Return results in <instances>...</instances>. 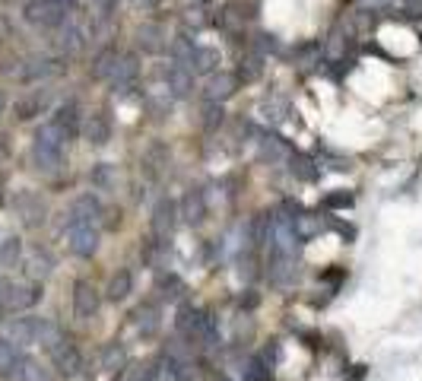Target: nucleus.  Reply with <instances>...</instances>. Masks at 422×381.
I'll return each instance as SVG.
<instances>
[{
	"label": "nucleus",
	"instance_id": "4c0bfd02",
	"mask_svg": "<svg viewBox=\"0 0 422 381\" xmlns=\"http://www.w3.org/2000/svg\"><path fill=\"white\" fill-rule=\"evenodd\" d=\"M124 363H127L124 346H121V343L105 346V353H102V369H105V372H118V369H124Z\"/></svg>",
	"mask_w": 422,
	"mask_h": 381
},
{
	"label": "nucleus",
	"instance_id": "ea45409f",
	"mask_svg": "<svg viewBox=\"0 0 422 381\" xmlns=\"http://www.w3.org/2000/svg\"><path fill=\"white\" fill-rule=\"evenodd\" d=\"M118 4H121V0H92V4H90L92 23H108V19L118 13Z\"/></svg>",
	"mask_w": 422,
	"mask_h": 381
},
{
	"label": "nucleus",
	"instance_id": "4be33fe9",
	"mask_svg": "<svg viewBox=\"0 0 422 381\" xmlns=\"http://www.w3.org/2000/svg\"><path fill=\"white\" fill-rule=\"evenodd\" d=\"M38 299H42V286H38V283L13 286L6 308H10V311H26V308H32V305H38Z\"/></svg>",
	"mask_w": 422,
	"mask_h": 381
},
{
	"label": "nucleus",
	"instance_id": "a18cd8bd",
	"mask_svg": "<svg viewBox=\"0 0 422 381\" xmlns=\"http://www.w3.org/2000/svg\"><path fill=\"white\" fill-rule=\"evenodd\" d=\"M185 23H188V26H194V29H200V26L207 23V16H203V10H200V6H188Z\"/></svg>",
	"mask_w": 422,
	"mask_h": 381
},
{
	"label": "nucleus",
	"instance_id": "58836bf2",
	"mask_svg": "<svg viewBox=\"0 0 422 381\" xmlns=\"http://www.w3.org/2000/svg\"><path fill=\"white\" fill-rule=\"evenodd\" d=\"M90 178H92V185H95V188L112 190V188H114V181H118V175H114V166H108V162H99V166H92Z\"/></svg>",
	"mask_w": 422,
	"mask_h": 381
},
{
	"label": "nucleus",
	"instance_id": "a211bd4d",
	"mask_svg": "<svg viewBox=\"0 0 422 381\" xmlns=\"http://www.w3.org/2000/svg\"><path fill=\"white\" fill-rule=\"evenodd\" d=\"M137 42L146 54H162L168 48V38H166V29L159 23H143L137 29Z\"/></svg>",
	"mask_w": 422,
	"mask_h": 381
},
{
	"label": "nucleus",
	"instance_id": "09e8293b",
	"mask_svg": "<svg viewBox=\"0 0 422 381\" xmlns=\"http://www.w3.org/2000/svg\"><path fill=\"white\" fill-rule=\"evenodd\" d=\"M4 108H6V99H4V92H0V112H4Z\"/></svg>",
	"mask_w": 422,
	"mask_h": 381
},
{
	"label": "nucleus",
	"instance_id": "4468645a",
	"mask_svg": "<svg viewBox=\"0 0 422 381\" xmlns=\"http://www.w3.org/2000/svg\"><path fill=\"white\" fill-rule=\"evenodd\" d=\"M238 90V77L235 73H226V70H220V73H210V80H207V102H226V99H232Z\"/></svg>",
	"mask_w": 422,
	"mask_h": 381
},
{
	"label": "nucleus",
	"instance_id": "e433bc0d",
	"mask_svg": "<svg viewBox=\"0 0 422 381\" xmlns=\"http://www.w3.org/2000/svg\"><path fill=\"white\" fill-rule=\"evenodd\" d=\"M289 168H292V175H296V178H302V181H315L318 178L315 159H308V156H302V153H292Z\"/></svg>",
	"mask_w": 422,
	"mask_h": 381
},
{
	"label": "nucleus",
	"instance_id": "bb28decb",
	"mask_svg": "<svg viewBox=\"0 0 422 381\" xmlns=\"http://www.w3.org/2000/svg\"><path fill=\"white\" fill-rule=\"evenodd\" d=\"M181 216H185L190 226L203 222V216H207V200H203L200 190H188V194L181 197Z\"/></svg>",
	"mask_w": 422,
	"mask_h": 381
},
{
	"label": "nucleus",
	"instance_id": "f8f14e48",
	"mask_svg": "<svg viewBox=\"0 0 422 381\" xmlns=\"http://www.w3.org/2000/svg\"><path fill=\"white\" fill-rule=\"evenodd\" d=\"M51 124H54V131H58L64 140H73L80 134V105H77V102H64V105L54 112Z\"/></svg>",
	"mask_w": 422,
	"mask_h": 381
},
{
	"label": "nucleus",
	"instance_id": "2f4dec72",
	"mask_svg": "<svg viewBox=\"0 0 422 381\" xmlns=\"http://www.w3.org/2000/svg\"><path fill=\"white\" fill-rule=\"evenodd\" d=\"M131 289H134V277H131V270H124V267L108 280V299H112V302H124V299L131 296Z\"/></svg>",
	"mask_w": 422,
	"mask_h": 381
},
{
	"label": "nucleus",
	"instance_id": "603ef678",
	"mask_svg": "<svg viewBox=\"0 0 422 381\" xmlns=\"http://www.w3.org/2000/svg\"><path fill=\"white\" fill-rule=\"evenodd\" d=\"M222 381H229V378H222Z\"/></svg>",
	"mask_w": 422,
	"mask_h": 381
},
{
	"label": "nucleus",
	"instance_id": "72a5a7b5",
	"mask_svg": "<svg viewBox=\"0 0 422 381\" xmlns=\"http://www.w3.org/2000/svg\"><path fill=\"white\" fill-rule=\"evenodd\" d=\"M60 340H64V331H60L54 321H45V318H42V321H38V328H36V343H42L45 350L51 353L54 346L60 343Z\"/></svg>",
	"mask_w": 422,
	"mask_h": 381
},
{
	"label": "nucleus",
	"instance_id": "9d476101",
	"mask_svg": "<svg viewBox=\"0 0 422 381\" xmlns=\"http://www.w3.org/2000/svg\"><path fill=\"white\" fill-rule=\"evenodd\" d=\"M54 45H58V51H64V54H77L80 48L86 45V26L73 23V19L67 16L64 23L58 26V36H54Z\"/></svg>",
	"mask_w": 422,
	"mask_h": 381
},
{
	"label": "nucleus",
	"instance_id": "9b49d317",
	"mask_svg": "<svg viewBox=\"0 0 422 381\" xmlns=\"http://www.w3.org/2000/svg\"><path fill=\"white\" fill-rule=\"evenodd\" d=\"M95 311H99V292H95L92 283L80 280L73 286V315H77L80 321H90Z\"/></svg>",
	"mask_w": 422,
	"mask_h": 381
},
{
	"label": "nucleus",
	"instance_id": "f3484780",
	"mask_svg": "<svg viewBox=\"0 0 422 381\" xmlns=\"http://www.w3.org/2000/svg\"><path fill=\"white\" fill-rule=\"evenodd\" d=\"M48 102H51V92H48V90H32V92H26L23 99L16 102V118H19V121H32L36 114L45 112Z\"/></svg>",
	"mask_w": 422,
	"mask_h": 381
},
{
	"label": "nucleus",
	"instance_id": "1a4fd4ad",
	"mask_svg": "<svg viewBox=\"0 0 422 381\" xmlns=\"http://www.w3.org/2000/svg\"><path fill=\"white\" fill-rule=\"evenodd\" d=\"M166 90L172 99H188L190 90H194V70L172 60V64L166 67Z\"/></svg>",
	"mask_w": 422,
	"mask_h": 381
},
{
	"label": "nucleus",
	"instance_id": "5701e85b",
	"mask_svg": "<svg viewBox=\"0 0 422 381\" xmlns=\"http://www.w3.org/2000/svg\"><path fill=\"white\" fill-rule=\"evenodd\" d=\"M36 328L38 318H16V321L6 324V340H13L16 346H29L36 343Z\"/></svg>",
	"mask_w": 422,
	"mask_h": 381
},
{
	"label": "nucleus",
	"instance_id": "473e14b6",
	"mask_svg": "<svg viewBox=\"0 0 422 381\" xmlns=\"http://www.w3.org/2000/svg\"><path fill=\"white\" fill-rule=\"evenodd\" d=\"M261 114H264V121H267V124H283L286 114H289V102L280 99V95H270V99H264Z\"/></svg>",
	"mask_w": 422,
	"mask_h": 381
},
{
	"label": "nucleus",
	"instance_id": "ddd939ff",
	"mask_svg": "<svg viewBox=\"0 0 422 381\" xmlns=\"http://www.w3.org/2000/svg\"><path fill=\"white\" fill-rule=\"evenodd\" d=\"M102 216H105V207H102V200L95 194H80L70 207V222H92L95 226Z\"/></svg>",
	"mask_w": 422,
	"mask_h": 381
},
{
	"label": "nucleus",
	"instance_id": "37998d69",
	"mask_svg": "<svg viewBox=\"0 0 422 381\" xmlns=\"http://www.w3.org/2000/svg\"><path fill=\"white\" fill-rule=\"evenodd\" d=\"M159 292H162V299L175 302V299H181V292H185V283H181L175 274H168V277H162L159 280Z\"/></svg>",
	"mask_w": 422,
	"mask_h": 381
},
{
	"label": "nucleus",
	"instance_id": "412c9836",
	"mask_svg": "<svg viewBox=\"0 0 422 381\" xmlns=\"http://www.w3.org/2000/svg\"><path fill=\"white\" fill-rule=\"evenodd\" d=\"M134 328H137V333H143V337H156L162 328L159 321V308H156L153 302H143L134 308Z\"/></svg>",
	"mask_w": 422,
	"mask_h": 381
},
{
	"label": "nucleus",
	"instance_id": "aec40b11",
	"mask_svg": "<svg viewBox=\"0 0 422 381\" xmlns=\"http://www.w3.org/2000/svg\"><path fill=\"white\" fill-rule=\"evenodd\" d=\"M51 73H58V64H54L51 58H29L16 70V77L23 80V83H38V80H48Z\"/></svg>",
	"mask_w": 422,
	"mask_h": 381
},
{
	"label": "nucleus",
	"instance_id": "c85d7f7f",
	"mask_svg": "<svg viewBox=\"0 0 422 381\" xmlns=\"http://www.w3.org/2000/svg\"><path fill=\"white\" fill-rule=\"evenodd\" d=\"M51 270H54V257L48 254L45 248H36L29 254V261H26V274H29V280H36V283L45 280Z\"/></svg>",
	"mask_w": 422,
	"mask_h": 381
},
{
	"label": "nucleus",
	"instance_id": "de8ad7c7",
	"mask_svg": "<svg viewBox=\"0 0 422 381\" xmlns=\"http://www.w3.org/2000/svg\"><path fill=\"white\" fill-rule=\"evenodd\" d=\"M10 292H13V283L6 280V277H0V308H6V302H10Z\"/></svg>",
	"mask_w": 422,
	"mask_h": 381
},
{
	"label": "nucleus",
	"instance_id": "f03ea898",
	"mask_svg": "<svg viewBox=\"0 0 422 381\" xmlns=\"http://www.w3.org/2000/svg\"><path fill=\"white\" fill-rule=\"evenodd\" d=\"M32 159L42 172H54L64 159V137L54 131V124H45L36 131V143H32Z\"/></svg>",
	"mask_w": 422,
	"mask_h": 381
},
{
	"label": "nucleus",
	"instance_id": "6e6552de",
	"mask_svg": "<svg viewBox=\"0 0 422 381\" xmlns=\"http://www.w3.org/2000/svg\"><path fill=\"white\" fill-rule=\"evenodd\" d=\"M13 207H16L19 220H23L29 229H36V226H42L45 222V200L38 194H32V190H19L16 200H13Z\"/></svg>",
	"mask_w": 422,
	"mask_h": 381
},
{
	"label": "nucleus",
	"instance_id": "0eeeda50",
	"mask_svg": "<svg viewBox=\"0 0 422 381\" xmlns=\"http://www.w3.org/2000/svg\"><path fill=\"white\" fill-rule=\"evenodd\" d=\"M51 363H54V369H58L64 378H73L80 369H83V356H80V350L67 337L51 350Z\"/></svg>",
	"mask_w": 422,
	"mask_h": 381
},
{
	"label": "nucleus",
	"instance_id": "423d86ee",
	"mask_svg": "<svg viewBox=\"0 0 422 381\" xmlns=\"http://www.w3.org/2000/svg\"><path fill=\"white\" fill-rule=\"evenodd\" d=\"M175 222H178V207H175L172 197H162L153 207V238L168 242V235L175 232Z\"/></svg>",
	"mask_w": 422,
	"mask_h": 381
},
{
	"label": "nucleus",
	"instance_id": "8fccbe9b",
	"mask_svg": "<svg viewBox=\"0 0 422 381\" xmlns=\"http://www.w3.org/2000/svg\"><path fill=\"white\" fill-rule=\"evenodd\" d=\"M60 4H67V6H73V4H77V0H60Z\"/></svg>",
	"mask_w": 422,
	"mask_h": 381
},
{
	"label": "nucleus",
	"instance_id": "393cba45",
	"mask_svg": "<svg viewBox=\"0 0 422 381\" xmlns=\"http://www.w3.org/2000/svg\"><path fill=\"white\" fill-rule=\"evenodd\" d=\"M118 48H102L99 54L92 58V67H90V73H92V80H112V73H114V64H118Z\"/></svg>",
	"mask_w": 422,
	"mask_h": 381
},
{
	"label": "nucleus",
	"instance_id": "a19ab883",
	"mask_svg": "<svg viewBox=\"0 0 422 381\" xmlns=\"http://www.w3.org/2000/svg\"><path fill=\"white\" fill-rule=\"evenodd\" d=\"M23 381H54V375L45 369L42 363H36V359L23 356Z\"/></svg>",
	"mask_w": 422,
	"mask_h": 381
},
{
	"label": "nucleus",
	"instance_id": "c9c22d12",
	"mask_svg": "<svg viewBox=\"0 0 422 381\" xmlns=\"http://www.w3.org/2000/svg\"><path fill=\"white\" fill-rule=\"evenodd\" d=\"M19 261H23V242L16 235L4 238L0 242V267H16Z\"/></svg>",
	"mask_w": 422,
	"mask_h": 381
},
{
	"label": "nucleus",
	"instance_id": "b1692460",
	"mask_svg": "<svg viewBox=\"0 0 422 381\" xmlns=\"http://www.w3.org/2000/svg\"><path fill=\"white\" fill-rule=\"evenodd\" d=\"M261 156L267 162H289L292 159V146L276 134H264L261 137Z\"/></svg>",
	"mask_w": 422,
	"mask_h": 381
},
{
	"label": "nucleus",
	"instance_id": "2eb2a0df",
	"mask_svg": "<svg viewBox=\"0 0 422 381\" xmlns=\"http://www.w3.org/2000/svg\"><path fill=\"white\" fill-rule=\"evenodd\" d=\"M267 277H270V283L274 286H292L296 283V261H292V254H276V251H270Z\"/></svg>",
	"mask_w": 422,
	"mask_h": 381
},
{
	"label": "nucleus",
	"instance_id": "cd10ccee",
	"mask_svg": "<svg viewBox=\"0 0 422 381\" xmlns=\"http://www.w3.org/2000/svg\"><path fill=\"white\" fill-rule=\"evenodd\" d=\"M220 64H222V54H220V48H210V45H200L197 48V54H194V67L190 70L194 73H216L220 70Z\"/></svg>",
	"mask_w": 422,
	"mask_h": 381
},
{
	"label": "nucleus",
	"instance_id": "dca6fc26",
	"mask_svg": "<svg viewBox=\"0 0 422 381\" xmlns=\"http://www.w3.org/2000/svg\"><path fill=\"white\" fill-rule=\"evenodd\" d=\"M83 137L90 140V146H105V143L112 140V118H108L105 112L90 114L83 124Z\"/></svg>",
	"mask_w": 422,
	"mask_h": 381
},
{
	"label": "nucleus",
	"instance_id": "a878e982",
	"mask_svg": "<svg viewBox=\"0 0 422 381\" xmlns=\"http://www.w3.org/2000/svg\"><path fill=\"white\" fill-rule=\"evenodd\" d=\"M168 51H172V60L175 64H185V67H194V54H197V45L188 32H178V36L168 42Z\"/></svg>",
	"mask_w": 422,
	"mask_h": 381
},
{
	"label": "nucleus",
	"instance_id": "c03bdc74",
	"mask_svg": "<svg viewBox=\"0 0 422 381\" xmlns=\"http://www.w3.org/2000/svg\"><path fill=\"white\" fill-rule=\"evenodd\" d=\"M220 124H222V102H207V108H203V127L216 131Z\"/></svg>",
	"mask_w": 422,
	"mask_h": 381
},
{
	"label": "nucleus",
	"instance_id": "f704fd0d",
	"mask_svg": "<svg viewBox=\"0 0 422 381\" xmlns=\"http://www.w3.org/2000/svg\"><path fill=\"white\" fill-rule=\"evenodd\" d=\"M19 359H23V353L16 350V343L6 340V337H0V378L10 375V372L19 365Z\"/></svg>",
	"mask_w": 422,
	"mask_h": 381
},
{
	"label": "nucleus",
	"instance_id": "79ce46f5",
	"mask_svg": "<svg viewBox=\"0 0 422 381\" xmlns=\"http://www.w3.org/2000/svg\"><path fill=\"white\" fill-rule=\"evenodd\" d=\"M321 203H324V210H350L352 203H356V197H352L350 190H330Z\"/></svg>",
	"mask_w": 422,
	"mask_h": 381
},
{
	"label": "nucleus",
	"instance_id": "7ed1b4c3",
	"mask_svg": "<svg viewBox=\"0 0 422 381\" xmlns=\"http://www.w3.org/2000/svg\"><path fill=\"white\" fill-rule=\"evenodd\" d=\"M23 16H26V23L38 26V29H58L70 16V6L60 4V0H29Z\"/></svg>",
	"mask_w": 422,
	"mask_h": 381
},
{
	"label": "nucleus",
	"instance_id": "49530a36",
	"mask_svg": "<svg viewBox=\"0 0 422 381\" xmlns=\"http://www.w3.org/2000/svg\"><path fill=\"white\" fill-rule=\"evenodd\" d=\"M257 48H254V51H276V48H280V45H276V38L274 36H267V32H261V36H257V42H254Z\"/></svg>",
	"mask_w": 422,
	"mask_h": 381
},
{
	"label": "nucleus",
	"instance_id": "20e7f679",
	"mask_svg": "<svg viewBox=\"0 0 422 381\" xmlns=\"http://www.w3.org/2000/svg\"><path fill=\"white\" fill-rule=\"evenodd\" d=\"M67 245L73 254L92 257L99 251V229L92 222H67Z\"/></svg>",
	"mask_w": 422,
	"mask_h": 381
},
{
	"label": "nucleus",
	"instance_id": "3c124183",
	"mask_svg": "<svg viewBox=\"0 0 422 381\" xmlns=\"http://www.w3.org/2000/svg\"><path fill=\"white\" fill-rule=\"evenodd\" d=\"M143 4H149V0H143Z\"/></svg>",
	"mask_w": 422,
	"mask_h": 381
},
{
	"label": "nucleus",
	"instance_id": "39448f33",
	"mask_svg": "<svg viewBox=\"0 0 422 381\" xmlns=\"http://www.w3.org/2000/svg\"><path fill=\"white\" fill-rule=\"evenodd\" d=\"M137 77H140V58L134 51H127V54H121V58H118L114 73H112V80H108V83H112L114 92H127V90H134Z\"/></svg>",
	"mask_w": 422,
	"mask_h": 381
},
{
	"label": "nucleus",
	"instance_id": "c756f323",
	"mask_svg": "<svg viewBox=\"0 0 422 381\" xmlns=\"http://www.w3.org/2000/svg\"><path fill=\"white\" fill-rule=\"evenodd\" d=\"M261 73H264V54L261 51L242 54V60H238V80L254 83V80H261Z\"/></svg>",
	"mask_w": 422,
	"mask_h": 381
},
{
	"label": "nucleus",
	"instance_id": "f257e3e1",
	"mask_svg": "<svg viewBox=\"0 0 422 381\" xmlns=\"http://www.w3.org/2000/svg\"><path fill=\"white\" fill-rule=\"evenodd\" d=\"M178 331L185 333L188 340L200 343V346H216V343H220V337H216V324H213V318H210L207 311L194 308V305H185V308L178 311Z\"/></svg>",
	"mask_w": 422,
	"mask_h": 381
},
{
	"label": "nucleus",
	"instance_id": "6ab92c4d",
	"mask_svg": "<svg viewBox=\"0 0 422 381\" xmlns=\"http://www.w3.org/2000/svg\"><path fill=\"white\" fill-rule=\"evenodd\" d=\"M292 232H296L298 242H311V238H318L324 232V220L318 213H305V210H298V213L292 216Z\"/></svg>",
	"mask_w": 422,
	"mask_h": 381
},
{
	"label": "nucleus",
	"instance_id": "7c9ffc66",
	"mask_svg": "<svg viewBox=\"0 0 422 381\" xmlns=\"http://www.w3.org/2000/svg\"><path fill=\"white\" fill-rule=\"evenodd\" d=\"M143 166H146V172L153 175V178H159L162 168L168 166V149L162 146V143H149V149L143 153Z\"/></svg>",
	"mask_w": 422,
	"mask_h": 381
}]
</instances>
